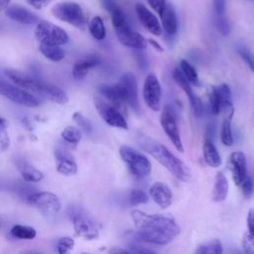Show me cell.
Masks as SVG:
<instances>
[{
    "mask_svg": "<svg viewBox=\"0 0 254 254\" xmlns=\"http://www.w3.org/2000/svg\"><path fill=\"white\" fill-rule=\"evenodd\" d=\"M147 42H148L156 51H158V52H163V51H164L163 47H162L157 41H155L154 39H148Z\"/></svg>",
    "mask_w": 254,
    "mask_h": 254,
    "instance_id": "48",
    "label": "cell"
},
{
    "mask_svg": "<svg viewBox=\"0 0 254 254\" xmlns=\"http://www.w3.org/2000/svg\"><path fill=\"white\" fill-rule=\"evenodd\" d=\"M110 253H129V250H125V249H120V248H113L109 250Z\"/></svg>",
    "mask_w": 254,
    "mask_h": 254,
    "instance_id": "50",
    "label": "cell"
},
{
    "mask_svg": "<svg viewBox=\"0 0 254 254\" xmlns=\"http://www.w3.org/2000/svg\"><path fill=\"white\" fill-rule=\"evenodd\" d=\"M0 95L11 100L14 103L26 106V107H37L39 106V100L24 88L18 87L5 79L0 77Z\"/></svg>",
    "mask_w": 254,
    "mask_h": 254,
    "instance_id": "6",
    "label": "cell"
},
{
    "mask_svg": "<svg viewBox=\"0 0 254 254\" xmlns=\"http://www.w3.org/2000/svg\"><path fill=\"white\" fill-rule=\"evenodd\" d=\"M207 94H208V100H209V106H210L211 113L214 115H217L221 111L220 110L221 103H220V97L218 95L216 87L213 85L208 86Z\"/></svg>",
    "mask_w": 254,
    "mask_h": 254,
    "instance_id": "35",
    "label": "cell"
},
{
    "mask_svg": "<svg viewBox=\"0 0 254 254\" xmlns=\"http://www.w3.org/2000/svg\"><path fill=\"white\" fill-rule=\"evenodd\" d=\"M138 144L177 179L185 183H188L190 180L191 173L188 165L177 158L166 146L143 135L138 137Z\"/></svg>",
    "mask_w": 254,
    "mask_h": 254,
    "instance_id": "2",
    "label": "cell"
},
{
    "mask_svg": "<svg viewBox=\"0 0 254 254\" xmlns=\"http://www.w3.org/2000/svg\"><path fill=\"white\" fill-rule=\"evenodd\" d=\"M229 185L225 175L222 172H217L214 178V184L212 189V200L220 202L226 199L228 194Z\"/></svg>",
    "mask_w": 254,
    "mask_h": 254,
    "instance_id": "26",
    "label": "cell"
},
{
    "mask_svg": "<svg viewBox=\"0 0 254 254\" xmlns=\"http://www.w3.org/2000/svg\"><path fill=\"white\" fill-rule=\"evenodd\" d=\"M213 10L215 16H224L226 10V0H213Z\"/></svg>",
    "mask_w": 254,
    "mask_h": 254,
    "instance_id": "44",
    "label": "cell"
},
{
    "mask_svg": "<svg viewBox=\"0 0 254 254\" xmlns=\"http://www.w3.org/2000/svg\"><path fill=\"white\" fill-rule=\"evenodd\" d=\"M246 223H247V233L254 235V209L253 208H250L248 210Z\"/></svg>",
    "mask_w": 254,
    "mask_h": 254,
    "instance_id": "45",
    "label": "cell"
},
{
    "mask_svg": "<svg viewBox=\"0 0 254 254\" xmlns=\"http://www.w3.org/2000/svg\"><path fill=\"white\" fill-rule=\"evenodd\" d=\"M128 199L132 205H138L146 203L148 201V195L143 190L134 189L130 190L128 194Z\"/></svg>",
    "mask_w": 254,
    "mask_h": 254,
    "instance_id": "37",
    "label": "cell"
},
{
    "mask_svg": "<svg viewBox=\"0 0 254 254\" xmlns=\"http://www.w3.org/2000/svg\"><path fill=\"white\" fill-rule=\"evenodd\" d=\"M149 5L151 6V8L153 10H155L156 12H158L159 14L161 13V11L164 9L165 5H166V0H147Z\"/></svg>",
    "mask_w": 254,
    "mask_h": 254,
    "instance_id": "46",
    "label": "cell"
},
{
    "mask_svg": "<svg viewBox=\"0 0 254 254\" xmlns=\"http://www.w3.org/2000/svg\"><path fill=\"white\" fill-rule=\"evenodd\" d=\"M115 33L118 41L123 46L137 50H143L147 47V40L139 33L131 30L127 23L122 27L116 28Z\"/></svg>",
    "mask_w": 254,
    "mask_h": 254,
    "instance_id": "13",
    "label": "cell"
},
{
    "mask_svg": "<svg viewBox=\"0 0 254 254\" xmlns=\"http://www.w3.org/2000/svg\"><path fill=\"white\" fill-rule=\"evenodd\" d=\"M5 14L11 20L16 21L21 24L32 25V24L39 22V18L37 15H35L28 9H26L22 6H19V5L8 6L5 10Z\"/></svg>",
    "mask_w": 254,
    "mask_h": 254,
    "instance_id": "21",
    "label": "cell"
},
{
    "mask_svg": "<svg viewBox=\"0 0 254 254\" xmlns=\"http://www.w3.org/2000/svg\"><path fill=\"white\" fill-rule=\"evenodd\" d=\"M5 73L8 76V78H10L16 85L23 87L24 89H29L38 93L41 92L43 79L33 77L28 73H25L16 69H11V68L6 69Z\"/></svg>",
    "mask_w": 254,
    "mask_h": 254,
    "instance_id": "15",
    "label": "cell"
},
{
    "mask_svg": "<svg viewBox=\"0 0 254 254\" xmlns=\"http://www.w3.org/2000/svg\"><path fill=\"white\" fill-rule=\"evenodd\" d=\"M173 76L175 81L178 83V85L184 90L186 95L189 98L190 104L191 106L192 112L196 117H200L202 115V103L200 98L193 92L190 81L186 78V76L183 74L180 68H175L173 72Z\"/></svg>",
    "mask_w": 254,
    "mask_h": 254,
    "instance_id": "12",
    "label": "cell"
},
{
    "mask_svg": "<svg viewBox=\"0 0 254 254\" xmlns=\"http://www.w3.org/2000/svg\"><path fill=\"white\" fill-rule=\"evenodd\" d=\"M228 169L231 172L235 185L239 186L247 176V164L244 153L240 151L231 153L228 160Z\"/></svg>",
    "mask_w": 254,
    "mask_h": 254,
    "instance_id": "17",
    "label": "cell"
},
{
    "mask_svg": "<svg viewBox=\"0 0 254 254\" xmlns=\"http://www.w3.org/2000/svg\"><path fill=\"white\" fill-rule=\"evenodd\" d=\"M8 124L5 118L0 117V150L6 151L10 147V137L8 134Z\"/></svg>",
    "mask_w": 254,
    "mask_h": 254,
    "instance_id": "36",
    "label": "cell"
},
{
    "mask_svg": "<svg viewBox=\"0 0 254 254\" xmlns=\"http://www.w3.org/2000/svg\"><path fill=\"white\" fill-rule=\"evenodd\" d=\"M131 217L136 227V238L145 243L166 245L181 231L175 217L170 214H150L134 209L131 212Z\"/></svg>",
    "mask_w": 254,
    "mask_h": 254,
    "instance_id": "1",
    "label": "cell"
},
{
    "mask_svg": "<svg viewBox=\"0 0 254 254\" xmlns=\"http://www.w3.org/2000/svg\"><path fill=\"white\" fill-rule=\"evenodd\" d=\"M16 167L20 174L22 175L23 179L26 182L34 183V182H40L44 179V175L41 171L36 169L33 165H31L27 160L24 158H18L15 161Z\"/></svg>",
    "mask_w": 254,
    "mask_h": 254,
    "instance_id": "24",
    "label": "cell"
},
{
    "mask_svg": "<svg viewBox=\"0 0 254 254\" xmlns=\"http://www.w3.org/2000/svg\"><path fill=\"white\" fill-rule=\"evenodd\" d=\"M215 24H216V28L219 31L220 34H222L223 36H226L229 34L230 32V25L228 20L225 18L224 16H215Z\"/></svg>",
    "mask_w": 254,
    "mask_h": 254,
    "instance_id": "42",
    "label": "cell"
},
{
    "mask_svg": "<svg viewBox=\"0 0 254 254\" xmlns=\"http://www.w3.org/2000/svg\"><path fill=\"white\" fill-rule=\"evenodd\" d=\"M34 35L41 44L62 46L68 42V35L63 28L45 20L37 23Z\"/></svg>",
    "mask_w": 254,
    "mask_h": 254,
    "instance_id": "5",
    "label": "cell"
},
{
    "mask_svg": "<svg viewBox=\"0 0 254 254\" xmlns=\"http://www.w3.org/2000/svg\"><path fill=\"white\" fill-rule=\"evenodd\" d=\"M239 186L241 188V191H242V194L244 195V197L249 198L252 196V194L254 192V181H253L252 177L246 176V178L242 181V183Z\"/></svg>",
    "mask_w": 254,
    "mask_h": 254,
    "instance_id": "39",
    "label": "cell"
},
{
    "mask_svg": "<svg viewBox=\"0 0 254 254\" xmlns=\"http://www.w3.org/2000/svg\"><path fill=\"white\" fill-rule=\"evenodd\" d=\"M237 53L240 56V58L245 62V64L248 65V67L254 73V55L248 49H246L244 47L238 48Z\"/></svg>",
    "mask_w": 254,
    "mask_h": 254,
    "instance_id": "41",
    "label": "cell"
},
{
    "mask_svg": "<svg viewBox=\"0 0 254 254\" xmlns=\"http://www.w3.org/2000/svg\"><path fill=\"white\" fill-rule=\"evenodd\" d=\"M0 227H1V222H0Z\"/></svg>",
    "mask_w": 254,
    "mask_h": 254,
    "instance_id": "51",
    "label": "cell"
},
{
    "mask_svg": "<svg viewBox=\"0 0 254 254\" xmlns=\"http://www.w3.org/2000/svg\"><path fill=\"white\" fill-rule=\"evenodd\" d=\"M73 246H74L73 238L69 236H64L59 240L57 249L60 254H65V253H68L73 248Z\"/></svg>",
    "mask_w": 254,
    "mask_h": 254,
    "instance_id": "38",
    "label": "cell"
},
{
    "mask_svg": "<svg viewBox=\"0 0 254 254\" xmlns=\"http://www.w3.org/2000/svg\"><path fill=\"white\" fill-rule=\"evenodd\" d=\"M39 51L41 54L52 62H61L64 59V51L57 45H47V44H40Z\"/></svg>",
    "mask_w": 254,
    "mask_h": 254,
    "instance_id": "28",
    "label": "cell"
},
{
    "mask_svg": "<svg viewBox=\"0 0 254 254\" xmlns=\"http://www.w3.org/2000/svg\"><path fill=\"white\" fill-rule=\"evenodd\" d=\"M28 200L46 216L55 215L61 209L60 198L58 195L50 191H39L31 193L28 197Z\"/></svg>",
    "mask_w": 254,
    "mask_h": 254,
    "instance_id": "7",
    "label": "cell"
},
{
    "mask_svg": "<svg viewBox=\"0 0 254 254\" xmlns=\"http://www.w3.org/2000/svg\"><path fill=\"white\" fill-rule=\"evenodd\" d=\"M223 252L220 240L213 239L197 246L196 254H221Z\"/></svg>",
    "mask_w": 254,
    "mask_h": 254,
    "instance_id": "30",
    "label": "cell"
},
{
    "mask_svg": "<svg viewBox=\"0 0 254 254\" xmlns=\"http://www.w3.org/2000/svg\"><path fill=\"white\" fill-rule=\"evenodd\" d=\"M11 235L17 239L32 240L36 237L37 232L35 228L27 225L16 224L11 228Z\"/></svg>",
    "mask_w": 254,
    "mask_h": 254,
    "instance_id": "29",
    "label": "cell"
},
{
    "mask_svg": "<svg viewBox=\"0 0 254 254\" xmlns=\"http://www.w3.org/2000/svg\"><path fill=\"white\" fill-rule=\"evenodd\" d=\"M100 58L97 55H87L79 60H77L72 67V75L75 79H83L90 68L98 65L100 64Z\"/></svg>",
    "mask_w": 254,
    "mask_h": 254,
    "instance_id": "22",
    "label": "cell"
},
{
    "mask_svg": "<svg viewBox=\"0 0 254 254\" xmlns=\"http://www.w3.org/2000/svg\"><path fill=\"white\" fill-rule=\"evenodd\" d=\"M160 122H161V125H162L165 133L167 134V136L169 137V139L171 140V142L173 143L175 148L179 152L183 153L184 146H183V142L181 139L178 123H177L175 114L173 112V109L169 105L164 106L163 111L161 113Z\"/></svg>",
    "mask_w": 254,
    "mask_h": 254,
    "instance_id": "9",
    "label": "cell"
},
{
    "mask_svg": "<svg viewBox=\"0 0 254 254\" xmlns=\"http://www.w3.org/2000/svg\"><path fill=\"white\" fill-rule=\"evenodd\" d=\"M241 244L246 253H254V235L245 232Z\"/></svg>",
    "mask_w": 254,
    "mask_h": 254,
    "instance_id": "43",
    "label": "cell"
},
{
    "mask_svg": "<svg viewBox=\"0 0 254 254\" xmlns=\"http://www.w3.org/2000/svg\"><path fill=\"white\" fill-rule=\"evenodd\" d=\"M71 219L73 228L78 236L86 240H93L98 238V227L94 220L91 219L89 216L80 212H76L73 213Z\"/></svg>",
    "mask_w": 254,
    "mask_h": 254,
    "instance_id": "11",
    "label": "cell"
},
{
    "mask_svg": "<svg viewBox=\"0 0 254 254\" xmlns=\"http://www.w3.org/2000/svg\"><path fill=\"white\" fill-rule=\"evenodd\" d=\"M119 83L123 87L127 103L135 112H139L140 106L138 100V86L135 74L131 71L124 73L121 76Z\"/></svg>",
    "mask_w": 254,
    "mask_h": 254,
    "instance_id": "14",
    "label": "cell"
},
{
    "mask_svg": "<svg viewBox=\"0 0 254 254\" xmlns=\"http://www.w3.org/2000/svg\"><path fill=\"white\" fill-rule=\"evenodd\" d=\"M55 155L58 161L57 171L64 176H72L77 172V165L69 152L64 148H57Z\"/></svg>",
    "mask_w": 254,
    "mask_h": 254,
    "instance_id": "19",
    "label": "cell"
},
{
    "mask_svg": "<svg viewBox=\"0 0 254 254\" xmlns=\"http://www.w3.org/2000/svg\"><path fill=\"white\" fill-rule=\"evenodd\" d=\"M137 17L142 26L152 35L161 36L162 26L157 17L142 3H137L135 6Z\"/></svg>",
    "mask_w": 254,
    "mask_h": 254,
    "instance_id": "16",
    "label": "cell"
},
{
    "mask_svg": "<svg viewBox=\"0 0 254 254\" xmlns=\"http://www.w3.org/2000/svg\"><path fill=\"white\" fill-rule=\"evenodd\" d=\"M203 159L212 168H218L222 163L221 157L211 139H205L203 143Z\"/></svg>",
    "mask_w": 254,
    "mask_h": 254,
    "instance_id": "27",
    "label": "cell"
},
{
    "mask_svg": "<svg viewBox=\"0 0 254 254\" xmlns=\"http://www.w3.org/2000/svg\"><path fill=\"white\" fill-rule=\"evenodd\" d=\"M61 135H62L63 140L70 146L76 145L81 139V132L79 131V129L76 127H72V126L65 127L62 131Z\"/></svg>",
    "mask_w": 254,
    "mask_h": 254,
    "instance_id": "32",
    "label": "cell"
},
{
    "mask_svg": "<svg viewBox=\"0 0 254 254\" xmlns=\"http://www.w3.org/2000/svg\"><path fill=\"white\" fill-rule=\"evenodd\" d=\"M119 155L135 177L145 178L150 175L152 165L149 159L143 154L127 145H123L119 149Z\"/></svg>",
    "mask_w": 254,
    "mask_h": 254,
    "instance_id": "3",
    "label": "cell"
},
{
    "mask_svg": "<svg viewBox=\"0 0 254 254\" xmlns=\"http://www.w3.org/2000/svg\"><path fill=\"white\" fill-rule=\"evenodd\" d=\"M180 69L190 82H191L195 85L199 83L198 75H197V72H196L195 68L187 60H181Z\"/></svg>",
    "mask_w": 254,
    "mask_h": 254,
    "instance_id": "34",
    "label": "cell"
},
{
    "mask_svg": "<svg viewBox=\"0 0 254 254\" xmlns=\"http://www.w3.org/2000/svg\"><path fill=\"white\" fill-rule=\"evenodd\" d=\"M98 92L106 99V101L118 109L127 103L123 87L119 82L116 84H101L98 86Z\"/></svg>",
    "mask_w": 254,
    "mask_h": 254,
    "instance_id": "18",
    "label": "cell"
},
{
    "mask_svg": "<svg viewBox=\"0 0 254 254\" xmlns=\"http://www.w3.org/2000/svg\"><path fill=\"white\" fill-rule=\"evenodd\" d=\"M160 17L165 32L170 36L175 35L178 31V19L173 5L166 3L164 9L160 13Z\"/></svg>",
    "mask_w": 254,
    "mask_h": 254,
    "instance_id": "23",
    "label": "cell"
},
{
    "mask_svg": "<svg viewBox=\"0 0 254 254\" xmlns=\"http://www.w3.org/2000/svg\"><path fill=\"white\" fill-rule=\"evenodd\" d=\"M89 32L91 36L98 41L103 40L105 38L106 31H105L104 23L99 16H95L91 19L89 23Z\"/></svg>",
    "mask_w": 254,
    "mask_h": 254,
    "instance_id": "31",
    "label": "cell"
},
{
    "mask_svg": "<svg viewBox=\"0 0 254 254\" xmlns=\"http://www.w3.org/2000/svg\"><path fill=\"white\" fill-rule=\"evenodd\" d=\"M152 199L162 208H167L171 205L173 199V193L171 189L162 182L154 183L149 190Z\"/></svg>",
    "mask_w": 254,
    "mask_h": 254,
    "instance_id": "20",
    "label": "cell"
},
{
    "mask_svg": "<svg viewBox=\"0 0 254 254\" xmlns=\"http://www.w3.org/2000/svg\"><path fill=\"white\" fill-rule=\"evenodd\" d=\"M72 118L74 120V122L81 128L83 129L85 132L89 133L92 131V124L91 122L84 117L80 112H74L72 115Z\"/></svg>",
    "mask_w": 254,
    "mask_h": 254,
    "instance_id": "40",
    "label": "cell"
},
{
    "mask_svg": "<svg viewBox=\"0 0 254 254\" xmlns=\"http://www.w3.org/2000/svg\"><path fill=\"white\" fill-rule=\"evenodd\" d=\"M94 106L98 114L108 125L125 130L128 129V124L117 107L100 97L94 98Z\"/></svg>",
    "mask_w": 254,
    "mask_h": 254,
    "instance_id": "8",
    "label": "cell"
},
{
    "mask_svg": "<svg viewBox=\"0 0 254 254\" xmlns=\"http://www.w3.org/2000/svg\"><path fill=\"white\" fill-rule=\"evenodd\" d=\"M11 0H0V12L3 10H6V8L9 6Z\"/></svg>",
    "mask_w": 254,
    "mask_h": 254,
    "instance_id": "49",
    "label": "cell"
},
{
    "mask_svg": "<svg viewBox=\"0 0 254 254\" xmlns=\"http://www.w3.org/2000/svg\"><path fill=\"white\" fill-rule=\"evenodd\" d=\"M26 1L36 10H41L47 5H49L53 0H26Z\"/></svg>",
    "mask_w": 254,
    "mask_h": 254,
    "instance_id": "47",
    "label": "cell"
},
{
    "mask_svg": "<svg viewBox=\"0 0 254 254\" xmlns=\"http://www.w3.org/2000/svg\"><path fill=\"white\" fill-rule=\"evenodd\" d=\"M52 14L60 21L65 22L75 28L83 29L85 26L84 13L75 2L65 1L55 4L52 7Z\"/></svg>",
    "mask_w": 254,
    "mask_h": 254,
    "instance_id": "4",
    "label": "cell"
},
{
    "mask_svg": "<svg viewBox=\"0 0 254 254\" xmlns=\"http://www.w3.org/2000/svg\"><path fill=\"white\" fill-rule=\"evenodd\" d=\"M40 93L48 99H50L51 101L59 104H65L68 101L66 93L61 87L45 80H43Z\"/></svg>",
    "mask_w": 254,
    "mask_h": 254,
    "instance_id": "25",
    "label": "cell"
},
{
    "mask_svg": "<svg viewBox=\"0 0 254 254\" xmlns=\"http://www.w3.org/2000/svg\"><path fill=\"white\" fill-rule=\"evenodd\" d=\"M143 97L147 106L153 111L161 109L162 89L157 75L153 72L149 73L144 81Z\"/></svg>",
    "mask_w": 254,
    "mask_h": 254,
    "instance_id": "10",
    "label": "cell"
},
{
    "mask_svg": "<svg viewBox=\"0 0 254 254\" xmlns=\"http://www.w3.org/2000/svg\"><path fill=\"white\" fill-rule=\"evenodd\" d=\"M231 116H226L222 122L221 131H220V140L225 146H232L233 144V136L231 131Z\"/></svg>",
    "mask_w": 254,
    "mask_h": 254,
    "instance_id": "33",
    "label": "cell"
}]
</instances>
